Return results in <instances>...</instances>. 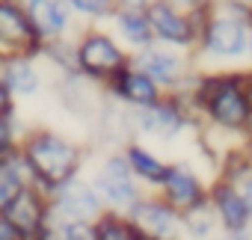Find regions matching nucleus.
I'll return each instance as SVG.
<instances>
[{
	"label": "nucleus",
	"mask_w": 252,
	"mask_h": 240,
	"mask_svg": "<svg viewBox=\"0 0 252 240\" xmlns=\"http://www.w3.org/2000/svg\"><path fill=\"white\" fill-rule=\"evenodd\" d=\"M18 149L27 157L36 175V187L42 193H51L63 181L80 175L83 160H86V149L54 128H30L21 137Z\"/></svg>",
	"instance_id": "nucleus-1"
},
{
	"label": "nucleus",
	"mask_w": 252,
	"mask_h": 240,
	"mask_svg": "<svg viewBox=\"0 0 252 240\" xmlns=\"http://www.w3.org/2000/svg\"><path fill=\"white\" fill-rule=\"evenodd\" d=\"M74 60H77V74H83L101 89H107V83L116 74H122L131 65V54L116 42L113 33L98 27H86L74 39Z\"/></svg>",
	"instance_id": "nucleus-2"
},
{
	"label": "nucleus",
	"mask_w": 252,
	"mask_h": 240,
	"mask_svg": "<svg viewBox=\"0 0 252 240\" xmlns=\"http://www.w3.org/2000/svg\"><path fill=\"white\" fill-rule=\"evenodd\" d=\"M211 15V3L202 6V9H193V12H184L166 0H152L149 9H146V21H149V30L155 36L158 45H166V48H175V51H193L196 54V45H199V33L205 27Z\"/></svg>",
	"instance_id": "nucleus-3"
},
{
	"label": "nucleus",
	"mask_w": 252,
	"mask_h": 240,
	"mask_svg": "<svg viewBox=\"0 0 252 240\" xmlns=\"http://www.w3.org/2000/svg\"><path fill=\"white\" fill-rule=\"evenodd\" d=\"M89 184L95 187V193L104 202V208L113 210V213H128L143 199V187L131 175L122 151H107L95 163V169L89 175Z\"/></svg>",
	"instance_id": "nucleus-4"
},
{
	"label": "nucleus",
	"mask_w": 252,
	"mask_h": 240,
	"mask_svg": "<svg viewBox=\"0 0 252 240\" xmlns=\"http://www.w3.org/2000/svg\"><path fill=\"white\" fill-rule=\"evenodd\" d=\"M246 51H249V24L211 12L205 27H202V33H199L196 54L202 60L234 62V60H243Z\"/></svg>",
	"instance_id": "nucleus-5"
},
{
	"label": "nucleus",
	"mask_w": 252,
	"mask_h": 240,
	"mask_svg": "<svg viewBox=\"0 0 252 240\" xmlns=\"http://www.w3.org/2000/svg\"><path fill=\"white\" fill-rule=\"evenodd\" d=\"M131 65L137 71H143L149 80H155L163 92H172L190 71H193V60L184 51L166 48V45H149L143 51L131 54Z\"/></svg>",
	"instance_id": "nucleus-6"
},
{
	"label": "nucleus",
	"mask_w": 252,
	"mask_h": 240,
	"mask_svg": "<svg viewBox=\"0 0 252 240\" xmlns=\"http://www.w3.org/2000/svg\"><path fill=\"white\" fill-rule=\"evenodd\" d=\"M125 219L137 228V234L143 240H181L184 237L181 213L172 205H166L158 193L155 196L143 193V199L125 213Z\"/></svg>",
	"instance_id": "nucleus-7"
},
{
	"label": "nucleus",
	"mask_w": 252,
	"mask_h": 240,
	"mask_svg": "<svg viewBox=\"0 0 252 240\" xmlns=\"http://www.w3.org/2000/svg\"><path fill=\"white\" fill-rule=\"evenodd\" d=\"M134 122H137L140 140L146 137V140H158V143H172L184 131H193L187 113L169 95H163L158 104H152L146 110H134Z\"/></svg>",
	"instance_id": "nucleus-8"
},
{
	"label": "nucleus",
	"mask_w": 252,
	"mask_h": 240,
	"mask_svg": "<svg viewBox=\"0 0 252 240\" xmlns=\"http://www.w3.org/2000/svg\"><path fill=\"white\" fill-rule=\"evenodd\" d=\"M95 134V146H101L104 151H122L125 146L137 143V122H134V110H128L125 104H119L116 98H110L104 92L98 119L92 125Z\"/></svg>",
	"instance_id": "nucleus-9"
},
{
	"label": "nucleus",
	"mask_w": 252,
	"mask_h": 240,
	"mask_svg": "<svg viewBox=\"0 0 252 240\" xmlns=\"http://www.w3.org/2000/svg\"><path fill=\"white\" fill-rule=\"evenodd\" d=\"M54 92H57V101L60 107L74 116L80 125L92 128L95 119H98V110H101V101H104V89L95 86L92 80H86L83 74H63L54 80Z\"/></svg>",
	"instance_id": "nucleus-10"
},
{
	"label": "nucleus",
	"mask_w": 252,
	"mask_h": 240,
	"mask_svg": "<svg viewBox=\"0 0 252 240\" xmlns=\"http://www.w3.org/2000/svg\"><path fill=\"white\" fill-rule=\"evenodd\" d=\"M48 202H51L54 210H60V213H65L71 219H83V222H98L107 213V208L98 199L95 187L83 175H74V178L63 181L60 187H54L48 193Z\"/></svg>",
	"instance_id": "nucleus-11"
},
{
	"label": "nucleus",
	"mask_w": 252,
	"mask_h": 240,
	"mask_svg": "<svg viewBox=\"0 0 252 240\" xmlns=\"http://www.w3.org/2000/svg\"><path fill=\"white\" fill-rule=\"evenodd\" d=\"M158 190H160L158 196L166 205H172L178 213L187 210V208H193L196 202L208 199V181L199 175V169L190 160L169 163V172H166V178H163V184Z\"/></svg>",
	"instance_id": "nucleus-12"
},
{
	"label": "nucleus",
	"mask_w": 252,
	"mask_h": 240,
	"mask_svg": "<svg viewBox=\"0 0 252 240\" xmlns=\"http://www.w3.org/2000/svg\"><path fill=\"white\" fill-rule=\"evenodd\" d=\"M48 208H51L48 193H42L39 187H24L6 205L3 216L9 219V225L18 231L21 240H36L42 225H45V219H48Z\"/></svg>",
	"instance_id": "nucleus-13"
},
{
	"label": "nucleus",
	"mask_w": 252,
	"mask_h": 240,
	"mask_svg": "<svg viewBox=\"0 0 252 240\" xmlns=\"http://www.w3.org/2000/svg\"><path fill=\"white\" fill-rule=\"evenodd\" d=\"M21 6H24V12L30 18V27H33V33L42 45L71 33L74 15L63 0H21Z\"/></svg>",
	"instance_id": "nucleus-14"
},
{
	"label": "nucleus",
	"mask_w": 252,
	"mask_h": 240,
	"mask_svg": "<svg viewBox=\"0 0 252 240\" xmlns=\"http://www.w3.org/2000/svg\"><path fill=\"white\" fill-rule=\"evenodd\" d=\"M110 98H116L119 104H125L128 110H146V107H152V104H158L166 92L155 83V80H149L143 71H137L134 65H128L122 74H116L110 83H107V89H104Z\"/></svg>",
	"instance_id": "nucleus-15"
},
{
	"label": "nucleus",
	"mask_w": 252,
	"mask_h": 240,
	"mask_svg": "<svg viewBox=\"0 0 252 240\" xmlns=\"http://www.w3.org/2000/svg\"><path fill=\"white\" fill-rule=\"evenodd\" d=\"M208 202H211V208H214V213H217L220 231H249V228H252L249 210H246L240 193H237L228 181L211 178V181H208Z\"/></svg>",
	"instance_id": "nucleus-16"
},
{
	"label": "nucleus",
	"mask_w": 252,
	"mask_h": 240,
	"mask_svg": "<svg viewBox=\"0 0 252 240\" xmlns=\"http://www.w3.org/2000/svg\"><path fill=\"white\" fill-rule=\"evenodd\" d=\"M0 42H6L36 60L42 42L36 39V33L30 27V18L21 6V0H0Z\"/></svg>",
	"instance_id": "nucleus-17"
},
{
	"label": "nucleus",
	"mask_w": 252,
	"mask_h": 240,
	"mask_svg": "<svg viewBox=\"0 0 252 240\" xmlns=\"http://www.w3.org/2000/svg\"><path fill=\"white\" fill-rule=\"evenodd\" d=\"M122 157H125V163H128V169H131V175L137 178L140 187H155V190H158V187L163 184L166 172H169V160L158 157L143 140L125 146V149H122Z\"/></svg>",
	"instance_id": "nucleus-18"
},
{
	"label": "nucleus",
	"mask_w": 252,
	"mask_h": 240,
	"mask_svg": "<svg viewBox=\"0 0 252 240\" xmlns=\"http://www.w3.org/2000/svg\"><path fill=\"white\" fill-rule=\"evenodd\" d=\"M0 77H3L12 101L18 104V98H33L42 89V71H39V60L33 57H15L9 62L0 65Z\"/></svg>",
	"instance_id": "nucleus-19"
},
{
	"label": "nucleus",
	"mask_w": 252,
	"mask_h": 240,
	"mask_svg": "<svg viewBox=\"0 0 252 240\" xmlns=\"http://www.w3.org/2000/svg\"><path fill=\"white\" fill-rule=\"evenodd\" d=\"M110 21H113L116 33H119L116 42H119L125 51H128V54L155 45V36H152V30H149L146 15H140V12H113Z\"/></svg>",
	"instance_id": "nucleus-20"
},
{
	"label": "nucleus",
	"mask_w": 252,
	"mask_h": 240,
	"mask_svg": "<svg viewBox=\"0 0 252 240\" xmlns=\"http://www.w3.org/2000/svg\"><path fill=\"white\" fill-rule=\"evenodd\" d=\"M36 240H95V222L71 219V216L48 208V219Z\"/></svg>",
	"instance_id": "nucleus-21"
},
{
	"label": "nucleus",
	"mask_w": 252,
	"mask_h": 240,
	"mask_svg": "<svg viewBox=\"0 0 252 240\" xmlns=\"http://www.w3.org/2000/svg\"><path fill=\"white\" fill-rule=\"evenodd\" d=\"M181 231L187 240H214L220 234V222H217V213L208 199L181 210Z\"/></svg>",
	"instance_id": "nucleus-22"
},
{
	"label": "nucleus",
	"mask_w": 252,
	"mask_h": 240,
	"mask_svg": "<svg viewBox=\"0 0 252 240\" xmlns=\"http://www.w3.org/2000/svg\"><path fill=\"white\" fill-rule=\"evenodd\" d=\"M36 60L48 62V65L57 71V77H63V74H74V71H77L74 39H71V36H63V39H51V42H45V45L39 48Z\"/></svg>",
	"instance_id": "nucleus-23"
},
{
	"label": "nucleus",
	"mask_w": 252,
	"mask_h": 240,
	"mask_svg": "<svg viewBox=\"0 0 252 240\" xmlns=\"http://www.w3.org/2000/svg\"><path fill=\"white\" fill-rule=\"evenodd\" d=\"M95 240H143V237L137 234V228L128 219H125V213L107 210L95 222Z\"/></svg>",
	"instance_id": "nucleus-24"
},
{
	"label": "nucleus",
	"mask_w": 252,
	"mask_h": 240,
	"mask_svg": "<svg viewBox=\"0 0 252 240\" xmlns=\"http://www.w3.org/2000/svg\"><path fill=\"white\" fill-rule=\"evenodd\" d=\"M74 18L83 21H110L116 12V0H63Z\"/></svg>",
	"instance_id": "nucleus-25"
},
{
	"label": "nucleus",
	"mask_w": 252,
	"mask_h": 240,
	"mask_svg": "<svg viewBox=\"0 0 252 240\" xmlns=\"http://www.w3.org/2000/svg\"><path fill=\"white\" fill-rule=\"evenodd\" d=\"M27 131H30V128H24V125H21L18 107H15V110H9V113H0V151L15 149Z\"/></svg>",
	"instance_id": "nucleus-26"
},
{
	"label": "nucleus",
	"mask_w": 252,
	"mask_h": 240,
	"mask_svg": "<svg viewBox=\"0 0 252 240\" xmlns=\"http://www.w3.org/2000/svg\"><path fill=\"white\" fill-rule=\"evenodd\" d=\"M18 190H24V187H21V181H18V178L3 166V163H0V213H3V210H6V205L18 196Z\"/></svg>",
	"instance_id": "nucleus-27"
},
{
	"label": "nucleus",
	"mask_w": 252,
	"mask_h": 240,
	"mask_svg": "<svg viewBox=\"0 0 252 240\" xmlns=\"http://www.w3.org/2000/svg\"><path fill=\"white\" fill-rule=\"evenodd\" d=\"M231 187L240 193V199H243V205H246V210H249V219H252V169H246Z\"/></svg>",
	"instance_id": "nucleus-28"
},
{
	"label": "nucleus",
	"mask_w": 252,
	"mask_h": 240,
	"mask_svg": "<svg viewBox=\"0 0 252 240\" xmlns=\"http://www.w3.org/2000/svg\"><path fill=\"white\" fill-rule=\"evenodd\" d=\"M149 3L152 0H116V12H140V15H146Z\"/></svg>",
	"instance_id": "nucleus-29"
},
{
	"label": "nucleus",
	"mask_w": 252,
	"mask_h": 240,
	"mask_svg": "<svg viewBox=\"0 0 252 240\" xmlns=\"http://www.w3.org/2000/svg\"><path fill=\"white\" fill-rule=\"evenodd\" d=\"M18 104L12 101V95H9V89H6V83H3V77H0V113H9V110H15Z\"/></svg>",
	"instance_id": "nucleus-30"
},
{
	"label": "nucleus",
	"mask_w": 252,
	"mask_h": 240,
	"mask_svg": "<svg viewBox=\"0 0 252 240\" xmlns=\"http://www.w3.org/2000/svg\"><path fill=\"white\" fill-rule=\"evenodd\" d=\"M166 3H172V6H178V9H184V12H193V9L208 6L211 0H166Z\"/></svg>",
	"instance_id": "nucleus-31"
},
{
	"label": "nucleus",
	"mask_w": 252,
	"mask_h": 240,
	"mask_svg": "<svg viewBox=\"0 0 252 240\" xmlns=\"http://www.w3.org/2000/svg\"><path fill=\"white\" fill-rule=\"evenodd\" d=\"M0 240H21V237H18V231L9 225V219H6L3 213H0Z\"/></svg>",
	"instance_id": "nucleus-32"
},
{
	"label": "nucleus",
	"mask_w": 252,
	"mask_h": 240,
	"mask_svg": "<svg viewBox=\"0 0 252 240\" xmlns=\"http://www.w3.org/2000/svg\"><path fill=\"white\" fill-rule=\"evenodd\" d=\"M214 240H252V228L249 231H220Z\"/></svg>",
	"instance_id": "nucleus-33"
},
{
	"label": "nucleus",
	"mask_w": 252,
	"mask_h": 240,
	"mask_svg": "<svg viewBox=\"0 0 252 240\" xmlns=\"http://www.w3.org/2000/svg\"><path fill=\"white\" fill-rule=\"evenodd\" d=\"M240 146H243V154H246V163H249V169H252V140H249V137H243V143H240Z\"/></svg>",
	"instance_id": "nucleus-34"
},
{
	"label": "nucleus",
	"mask_w": 252,
	"mask_h": 240,
	"mask_svg": "<svg viewBox=\"0 0 252 240\" xmlns=\"http://www.w3.org/2000/svg\"><path fill=\"white\" fill-rule=\"evenodd\" d=\"M246 57L252 60V27H249V51H246Z\"/></svg>",
	"instance_id": "nucleus-35"
},
{
	"label": "nucleus",
	"mask_w": 252,
	"mask_h": 240,
	"mask_svg": "<svg viewBox=\"0 0 252 240\" xmlns=\"http://www.w3.org/2000/svg\"><path fill=\"white\" fill-rule=\"evenodd\" d=\"M246 137L252 140V119H249V125H246Z\"/></svg>",
	"instance_id": "nucleus-36"
},
{
	"label": "nucleus",
	"mask_w": 252,
	"mask_h": 240,
	"mask_svg": "<svg viewBox=\"0 0 252 240\" xmlns=\"http://www.w3.org/2000/svg\"><path fill=\"white\" fill-rule=\"evenodd\" d=\"M243 3H246V6H252V0H243Z\"/></svg>",
	"instance_id": "nucleus-37"
}]
</instances>
